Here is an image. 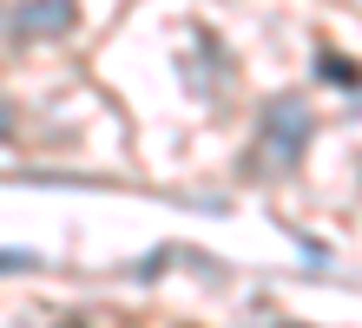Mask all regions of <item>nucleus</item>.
<instances>
[{"label": "nucleus", "mask_w": 362, "mask_h": 328, "mask_svg": "<svg viewBox=\"0 0 362 328\" xmlns=\"http://www.w3.org/2000/svg\"><path fill=\"white\" fill-rule=\"evenodd\" d=\"M79 27V7L73 0H20L7 13V33L13 40H66Z\"/></svg>", "instance_id": "2"}, {"label": "nucleus", "mask_w": 362, "mask_h": 328, "mask_svg": "<svg viewBox=\"0 0 362 328\" xmlns=\"http://www.w3.org/2000/svg\"><path fill=\"white\" fill-rule=\"evenodd\" d=\"M323 73H329L336 85H362V66H349V59H336V53H323Z\"/></svg>", "instance_id": "3"}, {"label": "nucleus", "mask_w": 362, "mask_h": 328, "mask_svg": "<svg viewBox=\"0 0 362 328\" xmlns=\"http://www.w3.org/2000/svg\"><path fill=\"white\" fill-rule=\"evenodd\" d=\"M7 131H13V105L0 99V138H7Z\"/></svg>", "instance_id": "5"}, {"label": "nucleus", "mask_w": 362, "mask_h": 328, "mask_svg": "<svg viewBox=\"0 0 362 328\" xmlns=\"http://www.w3.org/2000/svg\"><path fill=\"white\" fill-rule=\"evenodd\" d=\"M310 138H316L310 99H303V92H276V99L264 105V119H257V151H264V164L290 171V164L310 151Z\"/></svg>", "instance_id": "1"}, {"label": "nucleus", "mask_w": 362, "mask_h": 328, "mask_svg": "<svg viewBox=\"0 0 362 328\" xmlns=\"http://www.w3.org/2000/svg\"><path fill=\"white\" fill-rule=\"evenodd\" d=\"M0 269H40L33 250H0Z\"/></svg>", "instance_id": "4"}]
</instances>
